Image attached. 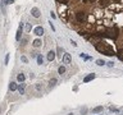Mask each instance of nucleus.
<instances>
[{"label":"nucleus","mask_w":123,"mask_h":115,"mask_svg":"<svg viewBox=\"0 0 123 115\" xmlns=\"http://www.w3.org/2000/svg\"><path fill=\"white\" fill-rule=\"evenodd\" d=\"M56 1H59V3H63V4H65V3H68V0H56Z\"/></svg>","instance_id":"30"},{"label":"nucleus","mask_w":123,"mask_h":115,"mask_svg":"<svg viewBox=\"0 0 123 115\" xmlns=\"http://www.w3.org/2000/svg\"><path fill=\"white\" fill-rule=\"evenodd\" d=\"M90 1H91V3H95V1H98V0H90Z\"/></svg>","instance_id":"34"},{"label":"nucleus","mask_w":123,"mask_h":115,"mask_svg":"<svg viewBox=\"0 0 123 115\" xmlns=\"http://www.w3.org/2000/svg\"><path fill=\"white\" fill-rule=\"evenodd\" d=\"M110 111H114V113H118V109H115V107H109Z\"/></svg>","instance_id":"29"},{"label":"nucleus","mask_w":123,"mask_h":115,"mask_svg":"<svg viewBox=\"0 0 123 115\" xmlns=\"http://www.w3.org/2000/svg\"><path fill=\"white\" fill-rule=\"evenodd\" d=\"M33 33L36 34V36H38V37H40V36H42V34H44V28H42L41 26H37L36 28L33 29Z\"/></svg>","instance_id":"6"},{"label":"nucleus","mask_w":123,"mask_h":115,"mask_svg":"<svg viewBox=\"0 0 123 115\" xmlns=\"http://www.w3.org/2000/svg\"><path fill=\"white\" fill-rule=\"evenodd\" d=\"M50 15H51V18H53V19H55V18H56V15H55V14H54V13H53V12H51V13H50Z\"/></svg>","instance_id":"31"},{"label":"nucleus","mask_w":123,"mask_h":115,"mask_svg":"<svg viewBox=\"0 0 123 115\" xmlns=\"http://www.w3.org/2000/svg\"><path fill=\"white\" fill-rule=\"evenodd\" d=\"M22 32H23V23H21L17 29V33H15V41H21V37H22Z\"/></svg>","instance_id":"4"},{"label":"nucleus","mask_w":123,"mask_h":115,"mask_svg":"<svg viewBox=\"0 0 123 115\" xmlns=\"http://www.w3.org/2000/svg\"><path fill=\"white\" fill-rule=\"evenodd\" d=\"M49 24H50V27H51V29H53V31H55V27H54V24L51 23V21H49Z\"/></svg>","instance_id":"28"},{"label":"nucleus","mask_w":123,"mask_h":115,"mask_svg":"<svg viewBox=\"0 0 123 115\" xmlns=\"http://www.w3.org/2000/svg\"><path fill=\"white\" fill-rule=\"evenodd\" d=\"M80 56H81V58H82V59H83V60H91V59H92V58H91V56H87V55H86V54H83V52H81V54H80Z\"/></svg>","instance_id":"18"},{"label":"nucleus","mask_w":123,"mask_h":115,"mask_svg":"<svg viewBox=\"0 0 123 115\" xmlns=\"http://www.w3.org/2000/svg\"><path fill=\"white\" fill-rule=\"evenodd\" d=\"M21 60L23 61V63H28V59H27L26 56H21Z\"/></svg>","instance_id":"25"},{"label":"nucleus","mask_w":123,"mask_h":115,"mask_svg":"<svg viewBox=\"0 0 123 115\" xmlns=\"http://www.w3.org/2000/svg\"><path fill=\"white\" fill-rule=\"evenodd\" d=\"M100 6H108L109 5V0H100Z\"/></svg>","instance_id":"17"},{"label":"nucleus","mask_w":123,"mask_h":115,"mask_svg":"<svg viewBox=\"0 0 123 115\" xmlns=\"http://www.w3.org/2000/svg\"><path fill=\"white\" fill-rule=\"evenodd\" d=\"M9 90H10V91H15V90H18L17 83H15V82H10V84H9Z\"/></svg>","instance_id":"11"},{"label":"nucleus","mask_w":123,"mask_h":115,"mask_svg":"<svg viewBox=\"0 0 123 115\" xmlns=\"http://www.w3.org/2000/svg\"><path fill=\"white\" fill-rule=\"evenodd\" d=\"M96 64L100 65V67H103V65H106V63H105L104 60H101V59H98V60H96Z\"/></svg>","instance_id":"20"},{"label":"nucleus","mask_w":123,"mask_h":115,"mask_svg":"<svg viewBox=\"0 0 123 115\" xmlns=\"http://www.w3.org/2000/svg\"><path fill=\"white\" fill-rule=\"evenodd\" d=\"M71 42H72V45L74 46V47H76V46H77V42H76V41H71Z\"/></svg>","instance_id":"33"},{"label":"nucleus","mask_w":123,"mask_h":115,"mask_svg":"<svg viewBox=\"0 0 123 115\" xmlns=\"http://www.w3.org/2000/svg\"><path fill=\"white\" fill-rule=\"evenodd\" d=\"M18 91H19V93H21V95L25 93V84H19V86H18Z\"/></svg>","instance_id":"19"},{"label":"nucleus","mask_w":123,"mask_h":115,"mask_svg":"<svg viewBox=\"0 0 123 115\" xmlns=\"http://www.w3.org/2000/svg\"><path fill=\"white\" fill-rule=\"evenodd\" d=\"M36 59H37V64H38V65H41V64H44V58H42V55H40V54H38V55H37V58H36Z\"/></svg>","instance_id":"15"},{"label":"nucleus","mask_w":123,"mask_h":115,"mask_svg":"<svg viewBox=\"0 0 123 115\" xmlns=\"http://www.w3.org/2000/svg\"><path fill=\"white\" fill-rule=\"evenodd\" d=\"M56 82H58V80H56L55 78H53V79H50V82H49V83H50V86H54V84H55Z\"/></svg>","instance_id":"24"},{"label":"nucleus","mask_w":123,"mask_h":115,"mask_svg":"<svg viewBox=\"0 0 123 115\" xmlns=\"http://www.w3.org/2000/svg\"><path fill=\"white\" fill-rule=\"evenodd\" d=\"M117 56H118V59L121 60V61H123V49H119V50H118Z\"/></svg>","instance_id":"12"},{"label":"nucleus","mask_w":123,"mask_h":115,"mask_svg":"<svg viewBox=\"0 0 123 115\" xmlns=\"http://www.w3.org/2000/svg\"><path fill=\"white\" fill-rule=\"evenodd\" d=\"M106 65H108V67H114V63H113V61H108V63H106Z\"/></svg>","instance_id":"27"},{"label":"nucleus","mask_w":123,"mask_h":115,"mask_svg":"<svg viewBox=\"0 0 123 115\" xmlns=\"http://www.w3.org/2000/svg\"><path fill=\"white\" fill-rule=\"evenodd\" d=\"M95 49L98 50L99 52H101V54H104V55H106V56L117 55L115 51H114V49H113V46L109 45V44H106V42H103V41L98 42V44L95 45Z\"/></svg>","instance_id":"1"},{"label":"nucleus","mask_w":123,"mask_h":115,"mask_svg":"<svg viewBox=\"0 0 123 115\" xmlns=\"http://www.w3.org/2000/svg\"><path fill=\"white\" fill-rule=\"evenodd\" d=\"M95 77H96V74L95 73H91V74H88V75H86L83 78V82L85 83H88V82H91L92 79H95Z\"/></svg>","instance_id":"7"},{"label":"nucleus","mask_w":123,"mask_h":115,"mask_svg":"<svg viewBox=\"0 0 123 115\" xmlns=\"http://www.w3.org/2000/svg\"><path fill=\"white\" fill-rule=\"evenodd\" d=\"M31 28H32L31 23H26V32H31Z\"/></svg>","instance_id":"21"},{"label":"nucleus","mask_w":123,"mask_h":115,"mask_svg":"<svg viewBox=\"0 0 123 115\" xmlns=\"http://www.w3.org/2000/svg\"><path fill=\"white\" fill-rule=\"evenodd\" d=\"M58 73H59V74H64L65 73V67L64 65H60V67L58 68Z\"/></svg>","instance_id":"16"},{"label":"nucleus","mask_w":123,"mask_h":115,"mask_svg":"<svg viewBox=\"0 0 123 115\" xmlns=\"http://www.w3.org/2000/svg\"><path fill=\"white\" fill-rule=\"evenodd\" d=\"M8 61H9V54H6V55H5V60H4V63L8 64Z\"/></svg>","instance_id":"26"},{"label":"nucleus","mask_w":123,"mask_h":115,"mask_svg":"<svg viewBox=\"0 0 123 115\" xmlns=\"http://www.w3.org/2000/svg\"><path fill=\"white\" fill-rule=\"evenodd\" d=\"M41 44H42V42H41L40 38H36V40L33 41V46H35V47H40Z\"/></svg>","instance_id":"14"},{"label":"nucleus","mask_w":123,"mask_h":115,"mask_svg":"<svg viewBox=\"0 0 123 115\" xmlns=\"http://www.w3.org/2000/svg\"><path fill=\"white\" fill-rule=\"evenodd\" d=\"M54 59H55V51L50 50V51L48 52V60H49V61H53Z\"/></svg>","instance_id":"9"},{"label":"nucleus","mask_w":123,"mask_h":115,"mask_svg":"<svg viewBox=\"0 0 123 115\" xmlns=\"http://www.w3.org/2000/svg\"><path fill=\"white\" fill-rule=\"evenodd\" d=\"M31 15H32V17H35V18H38V17L41 15L40 9H38V8H36V6H33L32 9H31Z\"/></svg>","instance_id":"5"},{"label":"nucleus","mask_w":123,"mask_h":115,"mask_svg":"<svg viewBox=\"0 0 123 115\" xmlns=\"http://www.w3.org/2000/svg\"><path fill=\"white\" fill-rule=\"evenodd\" d=\"M36 90H37V91L41 90V86H40V84H36Z\"/></svg>","instance_id":"32"},{"label":"nucleus","mask_w":123,"mask_h":115,"mask_svg":"<svg viewBox=\"0 0 123 115\" xmlns=\"http://www.w3.org/2000/svg\"><path fill=\"white\" fill-rule=\"evenodd\" d=\"M67 115H73V113H69V114H67Z\"/></svg>","instance_id":"35"},{"label":"nucleus","mask_w":123,"mask_h":115,"mask_svg":"<svg viewBox=\"0 0 123 115\" xmlns=\"http://www.w3.org/2000/svg\"><path fill=\"white\" fill-rule=\"evenodd\" d=\"M91 111H92V114H98V113H101V111H103V106H96V107H94V109H92Z\"/></svg>","instance_id":"10"},{"label":"nucleus","mask_w":123,"mask_h":115,"mask_svg":"<svg viewBox=\"0 0 123 115\" xmlns=\"http://www.w3.org/2000/svg\"><path fill=\"white\" fill-rule=\"evenodd\" d=\"M56 51H58V55H59L60 58H62V55H64V54H63V52H64V50L62 49V47H58V50H56Z\"/></svg>","instance_id":"22"},{"label":"nucleus","mask_w":123,"mask_h":115,"mask_svg":"<svg viewBox=\"0 0 123 115\" xmlns=\"http://www.w3.org/2000/svg\"><path fill=\"white\" fill-rule=\"evenodd\" d=\"M25 75H23L22 74V73H19V74L17 75V80H18V82H21V83H23V82H25Z\"/></svg>","instance_id":"13"},{"label":"nucleus","mask_w":123,"mask_h":115,"mask_svg":"<svg viewBox=\"0 0 123 115\" xmlns=\"http://www.w3.org/2000/svg\"><path fill=\"white\" fill-rule=\"evenodd\" d=\"M72 61V56L69 54H64L63 55V64H71Z\"/></svg>","instance_id":"8"},{"label":"nucleus","mask_w":123,"mask_h":115,"mask_svg":"<svg viewBox=\"0 0 123 115\" xmlns=\"http://www.w3.org/2000/svg\"><path fill=\"white\" fill-rule=\"evenodd\" d=\"M104 36L108 37V38H111V40H115V38L118 37V29L115 28V27H114V28H106Z\"/></svg>","instance_id":"2"},{"label":"nucleus","mask_w":123,"mask_h":115,"mask_svg":"<svg viewBox=\"0 0 123 115\" xmlns=\"http://www.w3.org/2000/svg\"><path fill=\"white\" fill-rule=\"evenodd\" d=\"M3 3H4V4H6V5H10V4H13V3H14V0H4Z\"/></svg>","instance_id":"23"},{"label":"nucleus","mask_w":123,"mask_h":115,"mask_svg":"<svg viewBox=\"0 0 123 115\" xmlns=\"http://www.w3.org/2000/svg\"><path fill=\"white\" fill-rule=\"evenodd\" d=\"M76 18H77V21L78 22H85L86 21V13L85 12H77L76 13Z\"/></svg>","instance_id":"3"}]
</instances>
